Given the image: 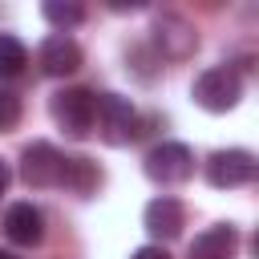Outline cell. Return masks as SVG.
<instances>
[{"label":"cell","mask_w":259,"mask_h":259,"mask_svg":"<svg viewBox=\"0 0 259 259\" xmlns=\"http://www.w3.org/2000/svg\"><path fill=\"white\" fill-rule=\"evenodd\" d=\"M93 125H97L101 142H109V146H130L134 138H142L138 109L117 93H93Z\"/></svg>","instance_id":"1"},{"label":"cell","mask_w":259,"mask_h":259,"mask_svg":"<svg viewBox=\"0 0 259 259\" xmlns=\"http://www.w3.org/2000/svg\"><path fill=\"white\" fill-rule=\"evenodd\" d=\"M190 93H194V101H198L206 113H227V109L239 105V97H243V81H239L235 69L214 65V69L198 73V81H194Z\"/></svg>","instance_id":"2"},{"label":"cell","mask_w":259,"mask_h":259,"mask_svg":"<svg viewBox=\"0 0 259 259\" xmlns=\"http://www.w3.org/2000/svg\"><path fill=\"white\" fill-rule=\"evenodd\" d=\"M49 113L69 138H85L93 130V93L89 89H57L49 101Z\"/></svg>","instance_id":"3"},{"label":"cell","mask_w":259,"mask_h":259,"mask_svg":"<svg viewBox=\"0 0 259 259\" xmlns=\"http://www.w3.org/2000/svg\"><path fill=\"white\" fill-rule=\"evenodd\" d=\"M146 178L162 182V186H174V182H186L194 174V154L182 146V142H162L146 154Z\"/></svg>","instance_id":"4"},{"label":"cell","mask_w":259,"mask_h":259,"mask_svg":"<svg viewBox=\"0 0 259 259\" xmlns=\"http://www.w3.org/2000/svg\"><path fill=\"white\" fill-rule=\"evenodd\" d=\"M255 154L251 150H214L206 158V182L219 186V190H235V186H247L255 178Z\"/></svg>","instance_id":"5"},{"label":"cell","mask_w":259,"mask_h":259,"mask_svg":"<svg viewBox=\"0 0 259 259\" xmlns=\"http://www.w3.org/2000/svg\"><path fill=\"white\" fill-rule=\"evenodd\" d=\"M20 178L28 182V186H61V178H65V158L57 154V146H49V142H32V146H24V154H20Z\"/></svg>","instance_id":"6"},{"label":"cell","mask_w":259,"mask_h":259,"mask_svg":"<svg viewBox=\"0 0 259 259\" xmlns=\"http://www.w3.org/2000/svg\"><path fill=\"white\" fill-rule=\"evenodd\" d=\"M154 45H158V53H162V57L182 61V57H190V53L198 49V32H194L182 16L162 12V16L154 20Z\"/></svg>","instance_id":"7"},{"label":"cell","mask_w":259,"mask_h":259,"mask_svg":"<svg viewBox=\"0 0 259 259\" xmlns=\"http://www.w3.org/2000/svg\"><path fill=\"white\" fill-rule=\"evenodd\" d=\"M36 61H40V69H45L49 77H69V73L81 69V45H77L69 32H53V36L40 45Z\"/></svg>","instance_id":"8"},{"label":"cell","mask_w":259,"mask_h":259,"mask_svg":"<svg viewBox=\"0 0 259 259\" xmlns=\"http://www.w3.org/2000/svg\"><path fill=\"white\" fill-rule=\"evenodd\" d=\"M142 219H146V231H150L154 239H174V235H182V227H186V210H182V202L170 198V194L150 198Z\"/></svg>","instance_id":"9"},{"label":"cell","mask_w":259,"mask_h":259,"mask_svg":"<svg viewBox=\"0 0 259 259\" xmlns=\"http://www.w3.org/2000/svg\"><path fill=\"white\" fill-rule=\"evenodd\" d=\"M4 235L20 247H36L45 239V214L32 202H12L8 214H4Z\"/></svg>","instance_id":"10"},{"label":"cell","mask_w":259,"mask_h":259,"mask_svg":"<svg viewBox=\"0 0 259 259\" xmlns=\"http://www.w3.org/2000/svg\"><path fill=\"white\" fill-rule=\"evenodd\" d=\"M235 247H239V231L231 223H214L190 243V259H231Z\"/></svg>","instance_id":"11"},{"label":"cell","mask_w":259,"mask_h":259,"mask_svg":"<svg viewBox=\"0 0 259 259\" xmlns=\"http://www.w3.org/2000/svg\"><path fill=\"white\" fill-rule=\"evenodd\" d=\"M61 182L73 186L77 194H89V190L101 186V170H97V162H89V158H65V178H61Z\"/></svg>","instance_id":"12"},{"label":"cell","mask_w":259,"mask_h":259,"mask_svg":"<svg viewBox=\"0 0 259 259\" xmlns=\"http://www.w3.org/2000/svg\"><path fill=\"white\" fill-rule=\"evenodd\" d=\"M24 65H28V49L12 32H0V77H16Z\"/></svg>","instance_id":"13"},{"label":"cell","mask_w":259,"mask_h":259,"mask_svg":"<svg viewBox=\"0 0 259 259\" xmlns=\"http://www.w3.org/2000/svg\"><path fill=\"white\" fill-rule=\"evenodd\" d=\"M40 12H45V20H49V24H57L61 32L85 20V8H81V4H61V0H45V4H40Z\"/></svg>","instance_id":"14"},{"label":"cell","mask_w":259,"mask_h":259,"mask_svg":"<svg viewBox=\"0 0 259 259\" xmlns=\"http://www.w3.org/2000/svg\"><path fill=\"white\" fill-rule=\"evenodd\" d=\"M16 121H20V97H16L8 85H0V134L12 130Z\"/></svg>","instance_id":"15"},{"label":"cell","mask_w":259,"mask_h":259,"mask_svg":"<svg viewBox=\"0 0 259 259\" xmlns=\"http://www.w3.org/2000/svg\"><path fill=\"white\" fill-rule=\"evenodd\" d=\"M130 259H170V255H166L162 247H154V243H150V247H138V251H134Z\"/></svg>","instance_id":"16"},{"label":"cell","mask_w":259,"mask_h":259,"mask_svg":"<svg viewBox=\"0 0 259 259\" xmlns=\"http://www.w3.org/2000/svg\"><path fill=\"white\" fill-rule=\"evenodd\" d=\"M8 182H12V170H8V162H4V158H0V194H4V190H8Z\"/></svg>","instance_id":"17"},{"label":"cell","mask_w":259,"mask_h":259,"mask_svg":"<svg viewBox=\"0 0 259 259\" xmlns=\"http://www.w3.org/2000/svg\"><path fill=\"white\" fill-rule=\"evenodd\" d=\"M0 259H16V255H8V251H0Z\"/></svg>","instance_id":"18"}]
</instances>
